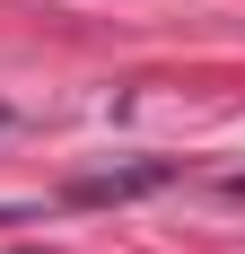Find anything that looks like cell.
<instances>
[{"label": "cell", "instance_id": "obj_2", "mask_svg": "<svg viewBox=\"0 0 245 254\" xmlns=\"http://www.w3.org/2000/svg\"><path fill=\"white\" fill-rule=\"evenodd\" d=\"M228 193H245V176H228Z\"/></svg>", "mask_w": 245, "mask_h": 254}, {"label": "cell", "instance_id": "obj_1", "mask_svg": "<svg viewBox=\"0 0 245 254\" xmlns=\"http://www.w3.org/2000/svg\"><path fill=\"white\" fill-rule=\"evenodd\" d=\"M175 167L167 158H140V167H105V176H79L70 184V202H131V193H158Z\"/></svg>", "mask_w": 245, "mask_h": 254}, {"label": "cell", "instance_id": "obj_3", "mask_svg": "<svg viewBox=\"0 0 245 254\" xmlns=\"http://www.w3.org/2000/svg\"><path fill=\"white\" fill-rule=\"evenodd\" d=\"M0 131H9V105H0Z\"/></svg>", "mask_w": 245, "mask_h": 254}]
</instances>
